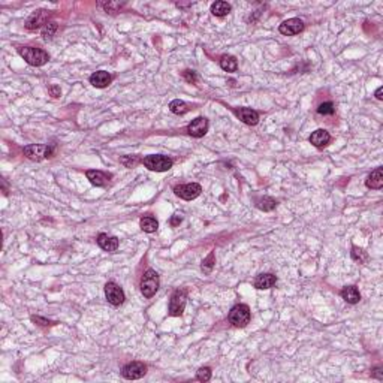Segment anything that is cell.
Returning a JSON list of instances; mask_svg holds the SVG:
<instances>
[{
	"instance_id": "1",
	"label": "cell",
	"mask_w": 383,
	"mask_h": 383,
	"mask_svg": "<svg viewBox=\"0 0 383 383\" xmlns=\"http://www.w3.org/2000/svg\"><path fill=\"white\" fill-rule=\"evenodd\" d=\"M20 56L32 66H42L50 60V56L47 51L41 48H33V47H20L18 48Z\"/></svg>"
},
{
	"instance_id": "2",
	"label": "cell",
	"mask_w": 383,
	"mask_h": 383,
	"mask_svg": "<svg viewBox=\"0 0 383 383\" xmlns=\"http://www.w3.org/2000/svg\"><path fill=\"white\" fill-rule=\"evenodd\" d=\"M142 163L147 169L156 171V172H165L172 168L174 160L163 155H150L142 159Z\"/></svg>"
},
{
	"instance_id": "3",
	"label": "cell",
	"mask_w": 383,
	"mask_h": 383,
	"mask_svg": "<svg viewBox=\"0 0 383 383\" xmlns=\"http://www.w3.org/2000/svg\"><path fill=\"white\" fill-rule=\"evenodd\" d=\"M159 289V274L155 270H147L141 279V293L145 298H151Z\"/></svg>"
},
{
	"instance_id": "4",
	"label": "cell",
	"mask_w": 383,
	"mask_h": 383,
	"mask_svg": "<svg viewBox=\"0 0 383 383\" xmlns=\"http://www.w3.org/2000/svg\"><path fill=\"white\" fill-rule=\"evenodd\" d=\"M250 318H252V315H250V309L247 307L246 304H238V305H235V307L229 312V316H227V319H229V322H231L234 326H237V328H244V326H247V323L250 322Z\"/></svg>"
},
{
	"instance_id": "5",
	"label": "cell",
	"mask_w": 383,
	"mask_h": 383,
	"mask_svg": "<svg viewBox=\"0 0 383 383\" xmlns=\"http://www.w3.org/2000/svg\"><path fill=\"white\" fill-rule=\"evenodd\" d=\"M53 155V148L47 144H32L24 147V156L30 160L41 162Z\"/></svg>"
},
{
	"instance_id": "6",
	"label": "cell",
	"mask_w": 383,
	"mask_h": 383,
	"mask_svg": "<svg viewBox=\"0 0 383 383\" xmlns=\"http://www.w3.org/2000/svg\"><path fill=\"white\" fill-rule=\"evenodd\" d=\"M186 302H187V293L183 289H177L169 299V315L171 316H181L184 309H186Z\"/></svg>"
},
{
	"instance_id": "7",
	"label": "cell",
	"mask_w": 383,
	"mask_h": 383,
	"mask_svg": "<svg viewBox=\"0 0 383 383\" xmlns=\"http://www.w3.org/2000/svg\"><path fill=\"white\" fill-rule=\"evenodd\" d=\"M175 195L184 201H192L201 195L202 187L198 183H189V184H181V186H175L174 187Z\"/></svg>"
},
{
	"instance_id": "8",
	"label": "cell",
	"mask_w": 383,
	"mask_h": 383,
	"mask_svg": "<svg viewBox=\"0 0 383 383\" xmlns=\"http://www.w3.org/2000/svg\"><path fill=\"white\" fill-rule=\"evenodd\" d=\"M105 296H106L108 302L111 305H116V307L122 305L125 302V299H126L123 289L117 283H114V282H108L105 285Z\"/></svg>"
},
{
	"instance_id": "9",
	"label": "cell",
	"mask_w": 383,
	"mask_h": 383,
	"mask_svg": "<svg viewBox=\"0 0 383 383\" xmlns=\"http://www.w3.org/2000/svg\"><path fill=\"white\" fill-rule=\"evenodd\" d=\"M147 373V367L145 364L142 362H138V361H133V362H129L123 367L122 370V374L125 379L128 380H136V379H141L144 377Z\"/></svg>"
},
{
	"instance_id": "10",
	"label": "cell",
	"mask_w": 383,
	"mask_h": 383,
	"mask_svg": "<svg viewBox=\"0 0 383 383\" xmlns=\"http://www.w3.org/2000/svg\"><path fill=\"white\" fill-rule=\"evenodd\" d=\"M48 18H50L48 11H45V9H39V11L33 12V14L27 18V21H26V27H27L29 30L39 29L41 26H45L47 23H50Z\"/></svg>"
},
{
	"instance_id": "11",
	"label": "cell",
	"mask_w": 383,
	"mask_h": 383,
	"mask_svg": "<svg viewBox=\"0 0 383 383\" xmlns=\"http://www.w3.org/2000/svg\"><path fill=\"white\" fill-rule=\"evenodd\" d=\"M279 30L285 36H295V34H298L304 30V23L299 18H290V20L283 21L280 24Z\"/></svg>"
},
{
	"instance_id": "12",
	"label": "cell",
	"mask_w": 383,
	"mask_h": 383,
	"mask_svg": "<svg viewBox=\"0 0 383 383\" xmlns=\"http://www.w3.org/2000/svg\"><path fill=\"white\" fill-rule=\"evenodd\" d=\"M208 130V120L205 117H198L187 126V132L193 138H202Z\"/></svg>"
},
{
	"instance_id": "13",
	"label": "cell",
	"mask_w": 383,
	"mask_h": 383,
	"mask_svg": "<svg viewBox=\"0 0 383 383\" xmlns=\"http://www.w3.org/2000/svg\"><path fill=\"white\" fill-rule=\"evenodd\" d=\"M234 112L243 123H246L249 126H255L259 122V114L252 108H235Z\"/></svg>"
},
{
	"instance_id": "14",
	"label": "cell",
	"mask_w": 383,
	"mask_h": 383,
	"mask_svg": "<svg viewBox=\"0 0 383 383\" xmlns=\"http://www.w3.org/2000/svg\"><path fill=\"white\" fill-rule=\"evenodd\" d=\"M97 244L102 250L105 252H116L119 249V238L117 237H112L108 234H99L97 235Z\"/></svg>"
},
{
	"instance_id": "15",
	"label": "cell",
	"mask_w": 383,
	"mask_h": 383,
	"mask_svg": "<svg viewBox=\"0 0 383 383\" xmlns=\"http://www.w3.org/2000/svg\"><path fill=\"white\" fill-rule=\"evenodd\" d=\"M112 76L106 70H97L90 76V84L96 89H105L111 84Z\"/></svg>"
},
{
	"instance_id": "16",
	"label": "cell",
	"mask_w": 383,
	"mask_h": 383,
	"mask_svg": "<svg viewBox=\"0 0 383 383\" xmlns=\"http://www.w3.org/2000/svg\"><path fill=\"white\" fill-rule=\"evenodd\" d=\"M276 283H277V277H276L274 274H271V273L259 274V276L255 279V282H253L255 287H256V289H260V290H263V289H271Z\"/></svg>"
},
{
	"instance_id": "17",
	"label": "cell",
	"mask_w": 383,
	"mask_h": 383,
	"mask_svg": "<svg viewBox=\"0 0 383 383\" xmlns=\"http://www.w3.org/2000/svg\"><path fill=\"white\" fill-rule=\"evenodd\" d=\"M310 142L316 148H323V147H326L331 142V135L325 129H318V130H315L310 135Z\"/></svg>"
},
{
	"instance_id": "18",
	"label": "cell",
	"mask_w": 383,
	"mask_h": 383,
	"mask_svg": "<svg viewBox=\"0 0 383 383\" xmlns=\"http://www.w3.org/2000/svg\"><path fill=\"white\" fill-rule=\"evenodd\" d=\"M87 175V180H90L92 184L97 186V187H102L108 183V180L111 178V174H105L102 171H97V169H90L86 172Z\"/></svg>"
},
{
	"instance_id": "19",
	"label": "cell",
	"mask_w": 383,
	"mask_h": 383,
	"mask_svg": "<svg viewBox=\"0 0 383 383\" xmlns=\"http://www.w3.org/2000/svg\"><path fill=\"white\" fill-rule=\"evenodd\" d=\"M365 186L368 187V189H374V190H379V189H382V186H383V168H376L370 175H368V178H367V181H365Z\"/></svg>"
},
{
	"instance_id": "20",
	"label": "cell",
	"mask_w": 383,
	"mask_h": 383,
	"mask_svg": "<svg viewBox=\"0 0 383 383\" xmlns=\"http://www.w3.org/2000/svg\"><path fill=\"white\" fill-rule=\"evenodd\" d=\"M341 298L348 304H358L361 301V293L356 289V286H346L341 289Z\"/></svg>"
},
{
	"instance_id": "21",
	"label": "cell",
	"mask_w": 383,
	"mask_h": 383,
	"mask_svg": "<svg viewBox=\"0 0 383 383\" xmlns=\"http://www.w3.org/2000/svg\"><path fill=\"white\" fill-rule=\"evenodd\" d=\"M139 226H141V229H142L144 232H147V234H153V232H156V231H158L159 222H158L155 217L147 216V217H142V219H141Z\"/></svg>"
},
{
	"instance_id": "22",
	"label": "cell",
	"mask_w": 383,
	"mask_h": 383,
	"mask_svg": "<svg viewBox=\"0 0 383 383\" xmlns=\"http://www.w3.org/2000/svg\"><path fill=\"white\" fill-rule=\"evenodd\" d=\"M231 11H232V6L229 5L227 2H222V0H219V2H214L211 5V14L216 15V17H224Z\"/></svg>"
},
{
	"instance_id": "23",
	"label": "cell",
	"mask_w": 383,
	"mask_h": 383,
	"mask_svg": "<svg viewBox=\"0 0 383 383\" xmlns=\"http://www.w3.org/2000/svg\"><path fill=\"white\" fill-rule=\"evenodd\" d=\"M220 67L226 72H235L238 69V62L234 56H222L220 57Z\"/></svg>"
},
{
	"instance_id": "24",
	"label": "cell",
	"mask_w": 383,
	"mask_h": 383,
	"mask_svg": "<svg viewBox=\"0 0 383 383\" xmlns=\"http://www.w3.org/2000/svg\"><path fill=\"white\" fill-rule=\"evenodd\" d=\"M169 109H171L172 114H177V116H183V114H186V112L189 111L186 102H183V100H180V99L172 100V102L169 103Z\"/></svg>"
},
{
	"instance_id": "25",
	"label": "cell",
	"mask_w": 383,
	"mask_h": 383,
	"mask_svg": "<svg viewBox=\"0 0 383 383\" xmlns=\"http://www.w3.org/2000/svg\"><path fill=\"white\" fill-rule=\"evenodd\" d=\"M277 207V202L273 199V198H268V196H263L262 199L257 201V208L263 210V211H271Z\"/></svg>"
},
{
	"instance_id": "26",
	"label": "cell",
	"mask_w": 383,
	"mask_h": 383,
	"mask_svg": "<svg viewBox=\"0 0 383 383\" xmlns=\"http://www.w3.org/2000/svg\"><path fill=\"white\" fill-rule=\"evenodd\" d=\"M352 257H353V260L358 262V263H365V262L368 260V255H367L362 249H359V247H356V246L352 247Z\"/></svg>"
},
{
	"instance_id": "27",
	"label": "cell",
	"mask_w": 383,
	"mask_h": 383,
	"mask_svg": "<svg viewBox=\"0 0 383 383\" xmlns=\"http://www.w3.org/2000/svg\"><path fill=\"white\" fill-rule=\"evenodd\" d=\"M334 111H335V108H334L332 102H323L318 108V114H320V116H332Z\"/></svg>"
},
{
	"instance_id": "28",
	"label": "cell",
	"mask_w": 383,
	"mask_h": 383,
	"mask_svg": "<svg viewBox=\"0 0 383 383\" xmlns=\"http://www.w3.org/2000/svg\"><path fill=\"white\" fill-rule=\"evenodd\" d=\"M56 32H57V24L54 21H50V23H47L42 27V36L45 37V39H50V37H53Z\"/></svg>"
},
{
	"instance_id": "29",
	"label": "cell",
	"mask_w": 383,
	"mask_h": 383,
	"mask_svg": "<svg viewBox=\"0 0 383 383\" xmlns=\"http://www.w3.org/2000/svg\"><path fill=\"white\" fill-rule=\"evenodd\" d=\"M214 263H216V260H214V253L211 252L208 256H207V259H204L202 260V270H204V273H211V270L214 268Z\"/></svg>"
},
{
	"instance_id": "30",
	"label": "cell",
	"mask_w": 383,
	"mask_h": 383,
	"mask_svg": "<svg viewBox=\"0 0 383 383\" xmlns=\"http://www.w3.org/2000/svg\"><path fill=\"white\" fill-rule=\"evenodd\" d=\"M196 379H198L199 382H208V380L211 379V368H210V367H202V368H199L198 373H196Z\"/></svg>"
},
{
	"instance_id": "31",
	"label": "cell",
	"mask_w": 383,
	"mask_h": 383,
	"mask_svg": "<svg viewBox=\"0 0 383 383\" xmlns=\"http://www.w3.org/2000/svg\"><path fill=\"white\" fill-rule=\"evenodd\" d=\"M99 6L100 8H103L106 12H119V9L123 6L122 3H119V2H108V3H99Z\"/></svg>"
},
{
	"instance_id": "32",
	"label": "cell",
	"mask_w": 383,
	"mask_h": 383,
	"mask_svg": "<svg viewBox=\"0 0 383 383\" xmlns=\"http://www.w3.org/2000/svg\"><path fill=\"white\" fill-rule=\"evenodd\" d=\"M183 78L189 83V84H195L198 81V75L195 70H190V69H186L183 72Z\"/></svg>"
},
{
	"instance_id": "33",
	"label": "cell",
	"mask_w": 383,
	"mask_h": 383,
	"mask_svg": "<svg viewBox=\"0 0 383 383\" xmlns=\"http://www.w3.org/2000/svg\"><path fill=\"white\" fill-rule=\"evenodd\" d=\"M371 376H373L374 379H377V380H383V371H382V368H380V367L374 368V370L371 371Z\"/></svg>"
},
{
	"instance_id": "34",
	"label": "cell",
	"mask_w": 383,
	"mask_h": 383,
	"mask_svg": "<svg viewBox=\"0 0 383 383\" xmlns=\"http://www.w3.org/2000/svg\"><path fill=\"white\" fill-rule=\"evenodd\" d=\"M48 92H50V95L53 96V97H59L60 96V87L59 86H51L50 89H48Z\"/></svg>"
},
{
	"instance_id": "35",
	"label": "cell",
	"mask_w": 383,
	"mask_h": 383,
	"mask_svg": "<svg viewBox=\"0 0 383 383\" xmlns=\"http://www.w3.org/2000/svg\"><path fill=\"white\" fill-rule=\"evenodd\" d=\"M181 220H183V219H181L180 216H174L172 220H171V224H172V226H177L178 223H181Z\"/></svg>"
},
{
	"instance_id": "36",
	"label": "cell",
	"mask_w": 383,
	"mask_h": 383,
	"mask_svg": "<svg viewBox=\"0 0 383 383\" xmlns=\"http://www.w3.org/2000/svg\"><path fill=\"white\" fill-rule=\"evenodd\" d=\"M374 95H376V97H377L379 100H382V99H383V96H382V95H383V89H382V87H379V89L376 90V93H374Z\"/></svg>"
}]
</instances>
